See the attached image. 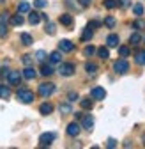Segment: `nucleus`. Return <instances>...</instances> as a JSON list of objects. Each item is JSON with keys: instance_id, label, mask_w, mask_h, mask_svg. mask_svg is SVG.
Wrapping results in <instances>:
<instances>
[{"instance_id": "3", "label": "nucleus", "mask_w": 145, "mask_h": 149, "mask_svg": "<svg viewBox=\"0 0 145 149\" xmlns=\"http://www.w3.org/2000/svg\"><path fill=\"white\" fill-rule=\"evenodd\" d=\"M113 69H115V73H119V74H126L129 71V64H128V61L126 59H119L115 64H113Z\"/></svg>"}, {"instance_id": "2", "label": "nucleus", "mask_w": 145, "mask_h": 149, "mask_svg": "<svg viewBox=\"0 0 145 149\" xmlns=\"http://www.w3.org/2000/svg\"><path fill=\"white\" fill-rule=\"evenodd\" d=\"M39 94L43 96V98H48V96H51L53 92H55V84H51V82H44V84H41L39 85Z\"/></svg>"}, {"instance_id": "5", "label": "nucleus", "mask_w": 145, "mask_h": 149, "mask_svg": "<svg viewBox=\"0 0 145 149\" xmlns=\"http://www.w3.org/2000/svg\"><path fill=\"white\" fill-rule=\"evenodd\" d=\"M59 73L62 74V77H71V74L75 73V66L69 64V62H62L60 68H59Z\"/></svg>"}, {"instance_id": "34", "label": "nucleus", "mask_w": 145, "mask_h": 149, "mask_svg": "<svg viewBox=\"0 0 145 149\" xmlns=\"http://www.w3.org/2000/svg\"><path fill=\"white\" fill-rule=\"evenodd\" d=\"M104 25L110 27V29H113V27H115V18H113V16H108L106 20H104Z\"/></svg>"}, {"instance_id": "39", "label": "nucleus", "mask_w": 145, "mask_h": 149, "mask_svg": "<svg viewBox=\"0 0 145 149\" xmlns=\"http://www.w3.org/2000/svg\"><path fill=\"white\" fill-rule=\"evenodd\" d=\"M133 27H135V29H142V27H145V22H142V20H136V22L133 23Z\"/></svg>"}, {"instance_id": "41", "label": "nucleus", "mask_w": 145, "mask_h": 149, "mask_svg": "<svg viewBox=\"0 0 145 149\" xmlns=\"http://www.w3.org/2000/svg\"><path fill=\"white\" fill-rule=\"evenodd\" d=\"M30 62H32V57H30V55H23V64L30 66Z\"/></svg>"}, {"instance_id": "8", "label": "nucleus", "mask_w": 145, "mask_h": 149, "mask_svg": "<svg viewBox=\"0 0 145 149\" xmlns=\"http://www.w3.org/2000/svg\"><path fill=\"white\" fill-rule=\"evenodd\" d=\"M81 126L87 130V132H92V128H94V117L92 116H83L81 117Z\"/></svg>"}, {"instance_id": "20", "label": "nucleus", "mask_w": 145, "mask_h": 149, "mask_svg": "<svg viewBox=\"0 0 145 149\" xmlns=\"http://www.w3.org/2000/svg\"><path fill=\"white\" fill-rule=\"evenodd\" d=\"M60 23L66 25V27H71L72 25V16L71 14H62L60 16Z\"/></svg>"}, {"instance_id": "15", "label": "nucleus", "mask_w": 145, "mask_h": 149, "mask_svg": "<svg viewBox=\"0 0 145 149\" xmlns=\"http://www.w3.org/2000/svg\"><path fill=\"white\" fill-rule=\"evenodd\" d=\"M39 112H41L43 116H50L51 112H53V105H51V103H43V105L39 107Z\"/></svg>"}, {"instance_id": "32", "label": "nucleus", "mask_w": 145, "mask_h": 149, "mask_svg": "<svg viewBox=\"0 0 145 149\" xmlns=\"http://www.w3.org/2000/svg\"><path fill=\"white\" fill-rule=\"evenodd\" d=\"M57 32V29H55V23H51V22H48L46 23V34H50V36H53Z\"/></svg>"}, {"instance_id": "19", "label": "nucleus", "mask_w": 145, "mask_h": 149, "mask_svg": "<svg viewBox=\"0 0 145 149\" xmlns=\"http://www.w3.org/2000/svg\"><path fill=\"white\" fill-rule=\"evenodd\" d=\"M92 27H87L85 30H83V34H81V41H90L92 39Z\"/></svg>"}, {"instance_id": "37", "label": "nucleus", "mask_w": 145, "mask_h": 149, "mask_svg": "<svg viewBox=\"0 0 145 149\" xmlns=\"http://www.w3.org/2000/svg\"><path fill=\"white\" fill-rule=\"evenodd\" d=\"M83 53L87 55V57H90V55H94V53H96V48H94V46H87V48L83 50Z\"/></svg>"}, {"instance_id": "43", "label": "nucleus", "mask_w": 145, "mask_h": 149, "mask_svg": "<svg viewBox=\"0 0 145 149\" xmlns=\"http://www.w3.org/2000/svg\"><path fill=\"white\" fill-rule=\"evenodd\" d=\"M78 2H80L83 7H87V6H90V2H92V0H78Z\"/></svg>"}, {"instance_id": "42", "label": "nucleus", "mask_w": 145, "mask_h": 149, "mask_svg": "<svg viewBox=\"0 0 145 149\" xmlns=\"http://www.w3.org/2000/svg\"><path fill=\"white\" fill-rule=\"evenodd\" d=\"M78 100V94L76 92H69V101H76Z\"/></svg>"}, {"instance_id": "22", "label": "nucleus", "mask_w": 145, "mask_h": 149, "mask_svg": "<svg viewBox=\"0 0 145 149\" xmlns=\"http://www.w3.org/2000/svg\"><path fill=\"white\" fill-rule=\"evenodd\" d=\"M62 61V55H60V52H53L51 55H50V62L51 64H59Z\"/></svg>"}, {"instance_id": "13", "label": "nucleus", "mask_w": 145, "mask_h": 149, "mask_svg": "<svg viewBox=\"0 0 145 149\" xmlns=\"http://www.w3.org/2000/svg\"><path fill=\"white\" fill-rule=\"evenodd\" d=\"M23 77H25L27 80H34L35 77H37V73H35V69H34V68H30V66H27V68L23 69Z\"/></svg>"}, {"instance_id": "14", "label": "nucleus", "mask_w": 145, "mask_h": 149, "mask_svg": "<svg viewBox=\"0 0 145 149\" xmlns=\"http://www.w3.org/2000/svg\"><path fill=\"white\" fill-rule=\"evenodd\" d=\"M53 73H55V69H53L51 64H43L41 66V74H43V77H51Z\"/></svg>"}, {"instance_id": "11", "label": "nucleus", "mask_w": 145, "mask_h": 149, "mask_svg": "<svg viewBox=\"0 0 145 149\" xmlns=\"http://www.w3.org/2000/svg\"><path fill=\"white\" fill-rule=\"evenodd\" d=\"M41 20H43V14L37 13V11H34V13L28 14V22H30V25H37Z\"/></svg>"}, {"instance_id": "31", "label": "nucleus", "mask_w": 145, "mask_h": 149, "mask_svg": "<svg viewBox=\"0 0 145 149\" xmlns=\"http://www.w3.org/2000/svg\"><path fill=\"white\" fill-rule=\"evenodd\" d=\"M140 41H142V36H140L138 32H135V34L129 37V43H131V45H138Z\"/></svg>"}, {"instance_id": "7", "label": "nucleus", "mask_w": 145, "mask_h": 149, "mask_svg": "<svg viewBox=\"0 0 145 149\" xmlns=\"http://www.w3.org/2000/svg\"><path fill=\"white\" fill-rule=\"evenodd\" d=\"M90 96H92V100H104L106 98V91L103 87H94L92 91H90Z\"/></svg>"}, {"instance_id": "17", "label": "nucleus", "mask_w": 145, "mask_h": 149, "mask_svg": "<svg viewBox=\"0 0 145 149\" xmlns=\"http://www.w3.org/2000/svg\"><path fill=\"white\" fill-rule=\"evenodd\" d=\"M20 39H21V43H23L25 46H30V45L34 43V39H32V36H30V34H27V32H23V34L20 36Z\"/></svg>"}, {"instance_id": "29", "label": "nucleus", "mask_w": 145, "mask_h": 149, "mask_svg": "<svg viewBox=\"0 0 145 149\" xmlns=\"http://www.w3.org/2000/svg\"><path fill=\"white\" fill-rule=\"evenodd\" d=\"M18 13H21V14L23 13H30V6L27 2H21L20 6H18Z\"/></svg>"}, {"instance_id": "35", "label": "nucleus", "mask_w": 145, "mask_h": 149, "mask_svg": "<svg viewBox=\"0 0 145 149\" xmlns=\"http://www.w3.org/2000/svg\"><path fill=\"white\" fill-rule=\"evenodd\" d=\"M35 59H37L39 62H44V59H46V52H43V50H39L37 53H35Z\"/></svg>"}, {"instance_id": "6", "label": "nucleus", "mask_w": 145, "mask_h": 149, "mask_svg": "<svg viewBox=\"0 0 145 149\" xmlns=\"http://www.w3.org/2000/svg\"><path fill=\"white\" fill-rule=\"evenodd\" d=\"M55 137H57V135H55V133H51V132H50V133H43V135L39 137V144H41L43 147L51 146V142L55 140Z\"/></svg>"}, {"instance_id": "16", "label": "nucleus", "mask_w": 145, "mask_h": 149, "mask_svg": "<svg viewBox=\"0 0 145 149\" xmlns=\"http://www.w3.org/2000/svg\"><path fill=\"white\" fill-rule=\"evenodd\" d=\"M0 98L2 100H9L11 98V89L7 85H0Z\"/></svg>"}, {"instance_id": "33", "label": "nucleus", "mask_w": 145, "mask_h": 149, "mask_svg": "<svg viewBox=\"0 0 145 149\" xmlns=\"http://www.w3.org/2000/svg\"><path fill=\"white\" fill-rule=\"evenodd\" d=\"M119 55H120L122 59L129 57V48H128V46H120V48H119Z\"/></svg>"}, {"instance_id": "36", "label": "nucleus", "mask_w": 145, "mask_h": 149, "mask_svg": "<svg viewBox=\"0 0 145 149\" xmlns=\"http://www.w3.org/2000/svg\"><path fill=\"white\" fill-rule=\"evenodd\" d=\"M34 6H35V7H39V9H43V7L48 6V2H46V0H34Z\"/></svg>"}, {"instance_id": "38", "label": "nucleus", "mask_w": 145, "mask_h": 149, "mask_svg": "<svg viewBox=\"0 0 145 149\" xmlns=\"http://www.w3.org/2000/svg\"><path fill=\"white\" fill-rule=\"evenodd\" d=\"M106 146L110 147V149H113V147H117V140L115 139H108V142H106Z\"/></svg>"}, {"instance_id": "27", "label": "nucleus", "mask_w": 145, "mask_h": 149, "mask_svg": "<svg viewBox=\"0 0 145 149\" xmlns=\"http://www.w3.org/2000/svg\"><path fill=\"white\" fill-rule=\"evenodd\" d=\"M59 110H60V114H71V105L69 103H62L60 107H59Z\"/></svg>"}, {"instance_id": "12", "label": "nucleus", "mask_w": 145, "mask_h": 149, "mask_svg": "<svg viewBox=\"0 0 145 149\" xmlns=\"http://www.w3.org/2000/svg\"><path fill=\"white\" fill-rule=\"evenodd\" d=\"M117 45H119V36L117 34H110L106 37V46L108 48H115Z\"/></svg>"}, {"instance_id": "10", "label": "nucleus", "mask_w": 145, "mask_h": 149, "mask_svg": "<svg viewBox=\"0 0 145 149\" xmlns=\"http://www.w3.org/2000/svg\"><path fill=\"white\" fill-rule=\"evenodd\" d=\"M67 135L69 137H78L80 135V124L78 123H71L67 126Z\"/></svg>"}, {"instance_id": "28", "label": "nucleus", "mask_w": 145, "mask_h": 149, "mask_svg": "<svg viewBox=\"0 0 145 149\" xmlns=\"http://www.w3.org/2000/svg\"><path fill=\"white\" fill-rule=\"evenodd\" d=\"M133 13L136 14V18H140V16L143 14V6H142V4H135V6H133Z\"/></svg>"}, {"instance_id": "18", "label": "nucleus", "mask_w": 145, "mask_h": 149, "mask_svg": "<svg viewBox=\"0 0 145 149\" xmlns=\"http://www.w3.org/2000/svg\"><path fill=\"white\" fill-rule=\"evenodd\" d=\"M135 61H136V64H140V66H145V50H142V52H136V55H135Z\"/></svg>"}, {"instance_id": "26", "label": "nucleus", "mask_w": 145, "mask_h": 149, "mask_svg": "<svg viewBox=\"0 0 145 149\" xmlns=\"http://www.w3.org/2000/svg\"><path fill=\"white\" fill-rule=\"evenodd\" d=\"M103 4H104V7H106V9H115V7L119 6L117 0H104Z\"/></svg>"}, {"instance_id": "30", "label": "nucleus", "mask_w": 145, "mask_h": 149, "mask_svg": "<svg viewBox=\"0 0 145 149\" xmlns=\"http://www.w3.org/2000/svg\"><path fill=\"white\" fill-rule=\"evenodd\" d=\"M97 55H99L101 59H108V57H110V52H108V48H104V46H103V48H99V50H97Z\"/></svg>"}, {"instance_id": "24", "label": "nucleus", "mask_w": 145, "mask_h": 149, "mask_svg": "<svg viewBox=\"0 0 145 149\" xmlns=\"http://www.w3.org/2000/svg\"><path fill=\"white\" fill-rule=\"evenodd\" d=\"M7 20H0V37H6L7 36V25H6Z\"/></svg>"}, {"instance_id": "40", "label": "nucleus", "mask_w": 145, "mask_h": 149, "mask_svg": "<svg viewBox=\"0 0 145 149\" xmlns=\"http://www.w3.org/2000/svg\"><path fill=\"white\" fill-rule=\"evenodd\" d=\"M129 4H131V0H119L120 7H129Z\"/></svg>"}, {"instance_id": "25", "label": "nucleus", "mask_w": 145, "mask_h": 149, "mask_svg": "<svg viewBox=\"0 0 145 149\" xmlns=\"http://www.w3.org/2000/svg\"><path fill=\"white\" fill-rule=\"evenodd\" d=\"M85 69H87V73H88V74H94V73L97 71V66H96V64H92V62H87V64H85Z\"/></svg>"}, {"instance_id": "1", "label": "nucleus", "mask_w": 145, "mask_h": 149, "mask_svg": "<svg viewBox=\"0 0 145 149\" xmlns=\"http://www.w3.org/2000/svg\"><path fill=\"white\" fill-rule=\"evenodd\" d=\"M16 96H18V100H20L21 103H25V105H28V103L34 101V92L28 91V89H20Z\"/></svg>"}, {"instance_id": "4", "label": "nucleus", "mask_w": 145, "mask_h": 149, "mask_svg": "<svg viewBox=\"0 0 145 149\" xmlns=\"http://www.w3.org/2000/svg\"><path fill=\"white\" fill-rule=\"evenodd\" d=\"M7 82H9V85H20L21 73L20 71H9L7 73Z\"/></svg>"}, {"instance_id": "23", "label": "nucleus", "mask_w": 145, "mask_h": 149, "mask_svg": "<svg viewBox=\"0 0 145 149\" xmlns=\"http://www.w3.org/2000/svg\"><path fill=\"white\" fill-rule=\"evenodd\" d=\"M11 23H12V25H23V16H21V13L14 14V16L11 18Z\"/></svg>"}, {"instance_id": "21", "label": "nucleus", "mask_w": 145, "mask_h": 149, "mask_svg": "<svg viewBox=\"0 0 145 149\" xmlns=\"http://www.w3.org/2000/svg\"><path fill=\"white\" fill-rule=\"evenodd\" d=\"M80 105H81L83 110H90L94 103H92V100H90V98H83V100H80Z\"/></svg>"}, {"instance_id": "9", "label": "nucleus", "mask_w": 145, "mask_h": 149, "mask_svg": "<svg viewBox=\"0 0 145 149\" xmlns=\"http://www.w3.org/2000/svg\"><path fill=\"white\" fill-rule=\"evenodd\" d=\"M59 50H60V52H64V53H69V52L75 50V45H72L69 39H62V41L59 43Z\"/></svg>"}]
</instances>
